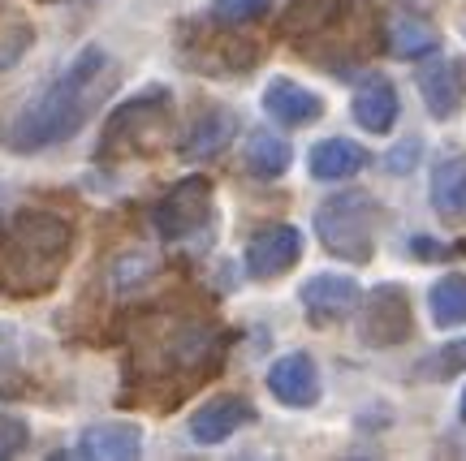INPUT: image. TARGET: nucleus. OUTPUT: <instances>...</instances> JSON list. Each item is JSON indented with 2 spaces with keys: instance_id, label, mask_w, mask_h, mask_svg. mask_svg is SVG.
<instances>
[{
  "instance_id": "1",
  "label": "nucleus",
  "mask_w": 466,
  "mask_h": 461,
  "mask_svg": "<svg viewBox=\"0 0 466 461\" xmlns=\"http://www.w3.org/2000/svg\"><path fill=\"white\" fill-rule=\"evenodd\" d=\"M113 78H116L113 56H108L100 44L78 48L74 61H69L52 83H44L17 108V116L9 121L5 143L14 151H26V155H31V151H48V147H56V143H69V138L86 125V116L104 104Z\"/></svg>"
},
{
  "instance_id": "31",
  "label": "nucleus",
  "mask_w": 466,
  "mask_h": 461,
  "mask_svg": "<svg viewBox=\"0 0 466 461\" xmlns=\"http://www.w3.org/2000/svg\"><path fill=\"white\" fill-rule=\"evenodd\" d=\"M458 414H462V423H466V393H462V401H458Z\"/></svg>"
},
{
  "instance_id": "11",
  "label": "nucleus",
  "mask_w": 466,
  "mask_h": 461,
  "mask_svg": "<svg viewBox=\"0 0 466 461\" xmlns=\"http://www.w3.org/2000/svg\"><path fill=\"white\" fill-rule=\"evenodd\" d=\"M255 423V406L247 396H212L208 406L190 414V440L195 445H225L233 431Z\"/></svg>"
},
{
  "instance_id": "7",
  "label": "nucleus",
  "mask_w": 466,
  "mask_h": 461,
  "mask_svg": "<svg viewBox=\"0 0 466 461\" xmlns=\"http://www.w3.org/2000/svg\"><path fill=\"white\" fill-rule=\"evenodd\" d=\"M299 302L316 328H329V324H341L359 311L363 289H359V280L341 276V272H319L299 289Z\"/></svg>"
},
{
  "instance_id": "22",
  "label": "nucleus",
  "mask_w": 466,
  "mask_h": 461,
  "mask_svg": "<svg viewBox=\"0 0 466 461\" xmlns=\"http://www.w3.org/2000/svg\"><path fill=\"white\" fill-rule=\"evenodd\" d=\"M428 302H432V324L436 328H445V332L466 328V276H458V272L441 276L432 285Z\"/></svg>"
},
{
  "instance_id": "3",
  "label": "nucleus",
  "mask_w": 466,
  "mask_h": 461,
  "mask_svg": "<svg viewBox=\"0 0 466 461\" xmlns=\"http://www.w3.org/2000/svg\"><path fill=\"white\" fill-rule=\"evenodd\" d=\"M168 130H173V104L168 91H143V95L126 99L108 125L100 134V160H134V155H151V151L165 147Z\"/></svg>"
},
{
  "instance_id": "2",
  "label": "nucleus",
  "mask_w": 466,
  "mask_h": 461,
  "mask_svg": "<svg viewBox=\"0 0 466 461\" xmlns=\"http://www.w3.org/2000/svg\"><path fill=\"white\" fill-rule=\"evenodd\" d=\"M74 229L56 212H17L0 229V294L39 297L56 289L69 264Z\"/></svg>"
},
{
  "instance_id": "8",
  "label": "nucleus",
  "mask_w": 466,
  "mask_h": 461,
  "mask_svg": "<svg viewBox=\"0 0 466 461\" xmlns=\"http://www.w3.org/2000/svg\"><path fill=\"white\" fill-rule=\"evenodd\" d=\"M415 83H419V95H423V108H428L436 121H450V116L462 113V104H466V61L462 56H436L428 65H419Z\"/></svg>"
},
{
  "instance_id": "28",
  "label": "nucleus",
  "mask_w": 466,
  "mask_h": 461,
  "mask_svg": "<svg viewBox=\"0 0 466 461\" xmlns=\"http://www.w3.org/2000/svg\"><path fill=\"white\" fill-rule=\"evenodd\" d=\"M415 143H406V151H401V155H398V151H389V173H410V168H415V165H410V155H415Z\"/></svg>"
},
{
  "instance_id": "14",
  "label": "nucleus",
  "mask_w": 466,
  "mask_h": 461,
  "mask_svg": "<svg viewBox=\"0 0 466 461\" xmlns=\"http://www.w3.org/2000/svg\"><path fill=\"white\" fill-rule=\"evenodd\" d=\"M428 198H432V212L445 225H466V155H445L432 168Z\"/></svg>"
},
{
  "instance_id": "17",
  "label": "nucleus",
  "mask_w": 466,
  "mask_h": 461,
  "mask_svg": "<svg viewBox=\"0 0 466 461\" xmlns=\"http://www.w3.org/2000/svg\"><path fill=\"white\" fill-rule=\"evenodd\" d=\"M350 113H354V121H359L363 130L389 134L393 121H398V91H393V83L380 78V74L367 78V83L359 86V95L350 99Z\"/></svg>"
},
{
  "instance_id": "9",
  "label": "nucleus",
  "mask_w": 466,
  "mask_h": 461,
  "mask_svg": "<svg viewBox=\"0 0 466 461\" xmlns=\"http://www.w3.org/2000/svg\"><path fill=\"white\" fill-rule=\"evenodd\" d=\"M302 259L299 225H264L247 242V272L255 280H277Z\"/></svg>"
},
{
  "instance_id": "24",
  "label": "nucleus",
  "mask_w": 466,
  "mask_h": 461,
  "mask_svg": "<svg viewBox=\"0 0 466 461\" xmlns=\"http://www.w3.org/2000/svg\"><path fill=\"white\" fill-rule=\"evenodd\" d=\"M35 44V31L26 22H9V26H0V74H9V69L26 56V48Z\"/></svg>"
},
{
  "instance_id": "12",
  "label": "nucleus",
  "mask_w": 466,
  "mask_h": 461,
  "mask_svg": "<svg viewBox=\"0 0 466 461\" xmlns=\"http://www.w3.org/2000/svg\"><path fill=\"white\" fill-rule=\"evenodd\" d=\"M143 453V427L138 423H91L74 445V457L86 461H134Z\"/></svg>"
},
{
  "instance_id": "20",
  "label": "nucleus",
  "mask_w": 466,
  "mask_h": 461,
  "mask_svg": "<svg viewBox=\"0 0 466 461\" xmlns=\"http://www.w3.org/2000/svg\"><path fill=\"white\" fill-rule=\"evenodd\" d=\"M350 9H354V0H294L289 14L281 17V26L289 39H307V35L329 31L333 22L350 17Z\"/></svg>"
},
{
  "instance_id": "26",
  "label": "nucleus",
  "mask_w": 466,
  "mask_h": 461,
  "mask_svg": "<svg viewBox=\"0 0 466 461\" xmlns=\"http://www.w3.org/2000/svg\"><path fill=\"white\" fill-rule=\"evenodd\" d=\"M151 272H156V259L143 255V250H134V255H121V259H116L113 280H116V289H130L134 280H147Z\"/></svg>"
},
{
  "instance_id": "29",
  "label": "nucleus",
  "mask_w": 466,
  "mask_h": 461,
  "mask_svg": "<svg viewBox=\"0 0 466 461\" xmlns=\"http://www.w3.org/2000/svg\"><path fill=\"white\" fill-rule=\"evenodd\" d=\"M415 250H419V255H432V259H441V255H445V246H436V242H423V237H415Z\"/></svg>"
},
{
  "instance_id": "21",
  "label": "nucleus",
  "mask_w": 466,
  "mask_h": 461,
  "mask_svg": "<svg viewBox=\"0 0 466 461\" xmlns=\"http://www.w3.org/2000/svg\"><path fill=\"white\" fill-rule=\"evenodd\" d=\"M289 165H294V151H289V143H285L281 134L255 130L247 138V173H250V177L272 182V177H281Z\"/></svg>"
},
{
  "instance_id": "4",
  "label": "nucleus",
  "mask_w": 466,
  "mask_h": 461,
  "mask_svg": "<svg viewBox=\"0 0 466 461\" xmlns=\"http://www.w3.org/2000/svg\"><path fill=\"white\" fill-rule=\"evenodd\" d=\"M376 229H380V207L363 190L333 195L316 207V237L341 264H371L376 255Z\"/></svg>"
},
{
  "instance_id": "27",
  "label": "nucleus",
  "mask_w": 466,
  "mask_h": 461,
  "mask_svg": "<svg viewBox=\"0 0 466 461\" xmlns=\"http://www.w3.org/2000/svg\"><path fill=\"white\" fill-rule=\"evenodd\" d=\"M26 440H31V427H26L17 414H5V410H0V461H5V457H17V453L26 448Z\"/></svg>"
},
{
  "instance_id": "10",
  "label": "nucleus",
  "mask_w": 466,
  "mask_h": 461,
  "mask_svg": "<svg viewBox=\"0 0 466 461\" xmlns=\"http://www.w3.org/2000/svg\"><path fill=\"white\" fill-rule=\"evenodd\" d=\"M268 393L277 396L281 406H289V410H311L319 401V366L311 354H302V349H294V354H281L277 363L268 366Z\"/></svg>"
},
{
  "instance_id": "6",
  "label": "nucleus",
  "mask_w": 466,
  "mask_h": 461,
  "mask_svg": "<svg viewBox=\"0 0 466 461\" xmlns=\"http://www.w3.org/2000/svg\"><path fill=\"white\" fill-rule=\"evenodd\" d=\"M156 233L168 237V242H182V237H195L199 229H208L212 220V182L208 177H182L160 203H156Z\"/></svg>"
},
{
  "instance_id": "19",
  "label": "nucleus",
  "mask_w": 466,
  "mask_h": 461,
  "mask_svg": "<svg viewBox=\"0 0 466 461\" xmlns=\"http://www.w3.org/2000/svg\"><path fill=\"white\" fill-rule=\"evenodd\" d=\"M384 35H389V48L398 52L401 61H423V56H432V52L441 48V31H436L432 22L415 17V9L389 17Z\"/></svg>"
},
{
  "instance_id": "25",
  "label": "nucleus",
  "mask_w": 466,
  "mask_h": 461,
  "mask_svg": "<svg viewBox=\"0 0 466 461\" xmlns=\"http://www.w3.org/2000/svg\"><path fill=\"white\" fill-rule=\"evenodd\" d=\"M272 9V0H212V17L225 26H247Z\"/></svg>"
},
{
  "instance_id": "5",
  "label": "nucleus",
  "mask_w": 466,
  "mask_h": 461,
  "mask_svg": "<svg viewBox=\"0 0 466 461\" xmlns=\"http://www.w3.org/2000/svg\"><path fill=\"white\" fill-rule=\"evenodd\" d=\"M415 315H410V294L398 280H384L359 302V341L371 349H389L410 341Z\"/></svg>"
},
{
  "instance_id": "13",
  "label": "nucleus",
  "mask_w": 466,
  "mask_h": 461,
  "mask_svg": "<svg viewBox=\"0 0 466 461\" xmlns=\"http://www.w3.org/2000/svg\"><path fill=\"white\" fill-rule=\"evenodd\" d=\"M264 113L277 121V125H289V130H299V125H311L324 116V99L311 91V86L294 83V78H272L264 86Z\"/></svg>"
},
{
  "instance_id": "30",
  "label": "nucleus",
  "mask_w": 466,
  "mask_h": 461,
  "mask_svg": "<svg viewBox=\"0 0 466 461\" xmlns=\"http://www.w3.org/2000/svg\"><path fill=\"white\" fill-rule=\"evenodd\" d=\"M401 9H415V14H423V9H432L436 0H398Z\"/></svg>"
},
{
  "instance_id": "23",
  "label": "nucleus",
  "mask_w": 466,
  "mask_h": 461,
  "mask_svg": "<svg viewBox=\"0 0 466 461\" xmlns=\"http://www.w3.org/2000/svg\"><path fill=\"white\" fill-rule=\"evenodd\" d=\"M419 371H423L428 379H453V376H462V371H466V336H462V341H450V346L432 349V354L419 363Z\"/></svg>"
},
{
  "instance_id": "18",
  "label": "nucleus",
  "mask_w": 466,
  "mask_h": 461,
  "mask_svg": "<svg viewBox=\"0 0 466 461\" xmlns=\"http://www.w3.org/2000/svg\"><path fill=\"white\" fill-rule=\"evenodd\" d=\"M186 56H190L186 65H195V69H208V61H220L217 74H247V69L259 61V48H255L250 39H238V35L220 31V35H212V44L190 48Z\"/></svg>"
},
{
  "instance_id": "16",
  "label": "nucleus",
  "mask_w": 466,
  "mask_h": 461,
  "mask_svg": "<svg viewBox=\"0 0 466 461\" xmlns=\"http://www.w3.org/2000/svg\"><path fill=\"white\" fill-rule=\"evenodd\" d=\"M367 165V151L350 138H319L316 147L307 151V173L316 182H346Z\"/></svg>"
},
{
  "instance_id": "15",
  "label": "nucleus",
  "mask_w": 466,
  "mask_h": 461,
  "mask_svg": "<svg viewBox=\"0 0 466 461\" xmlns=\"http://www.w3.org/2000/svg\"><path fill=\"white\" fill-rule=\"evenodd\" d=\"M238 134V116L229 108H208V113L195 116V125L186 130L182 138V155L186 160H217L220 151L233 143Z\"/></svg>"
},
{
  "instance_id": "32",
  "label": "nucleus",
  "mask_w": 466,
  "mask_h": 461,
  "mask_svg": "<svg viewBox=\"0 0 466 461\" xmlns=\"http://www.w3.org/2000/svg\"><path fill=\"white\" fill-rule=\"evenodd\" d=\"M462 250H466V242H462Z\"/></svg>"
}]
</instances>
